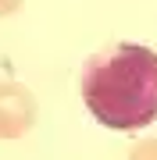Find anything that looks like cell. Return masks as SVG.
Wrapping results in <instances>:
<instances>
[{"mask_svg": "<svg viewBox=\"0 0 157 160\" xmlns=\"http://www.w3.org/2000/svg\"><path fill=\"white\" fill-rule=\"evenodd\" d=\"M36 118H39V103L32 89L22 82H0V139L29 135Z\"/></svg>", "mask_w": 157, "mask_h": 160, "instance_id": "obj_2", "label": "cell"}, {"mask_svg": "<svg viewBox=\"0 0 157 160\" xmlns=\"http://www.w3.org/2000/svg\"><path fill=\"white\" fill-rule=\"evenodd\" d=\"M25 0H0V18H11L14 11H22Z\"/></svg>", "mask_w": 157, "mask_h": 160, "instance_id": "obj_4", "label": "cell"}, {"mask_svg": "<svg viewBox=\"0 0 157 160\" xmlns=\"http://www.w3.org/2000/svg\"><path fill=\"white\" fill-rule=\"evenodd\" d=\"M82 103L104 128L136 132L157 121V50L114 43L82 68Z\"/></svg>", "mask_w": 157, "mask_h": 160, "instance_id": "obj_1", "label": "cell"}, {"mask_svg": "<svg viewBox=\"0 0 157 160\" xmlns=\"http://www.w3.org/2000/svg\"><path fill=\"white\" fill-rule=\"evenodd\" d=\"M128 160H157V139H143L128 149Z\"/></svg>", "mask_w": 157, "mask_h": 160, "instance_id": "obj_3", "label": "cell"}]
</instances>
